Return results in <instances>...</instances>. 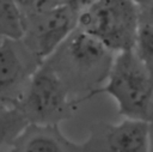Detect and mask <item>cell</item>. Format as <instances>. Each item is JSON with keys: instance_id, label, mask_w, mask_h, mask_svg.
<instances>
[{"instance_id": "cell-20", "label": "cell", "mask_w": 153, "mask_h": 152, "mask_svg": "<svg viewBox=\"0 0 153 152\" xmlns=\"http://www.w3.org/2000/svg\"><path fill=\"white\" fill-rule=\"evenodd\" d=\"M0 108H4V105H1V104H0Z\"/></svg>"}, {"instance_id": "cell-10", "label": "cell", "mask_w": 153, "mask_h": 152, "mask_svg": "<svg viewBox=\"0 0 153 152\" xmlns=\"http://www.w3.org/2000/svg\"><path fill=\"white\" fill-rule=\"evenodd\" d=\"M29 124L17 107L0 108V151L8 150L14 139Z\"/></svg>"}, {"instance_id": "cell-11", "label": "cell", "mask_w": 153, "mask_h": 152, "mask_svg": "<svg viewBox=\"0 0 153 152\" xmlns=\"http://www.w3.org/2000/svg\"><path fill=\"white\" fill-rule=\"evenodd\" d=\"M134 51L145 66L153 84V25L141 23Z\"/></svg>"}, {"instance_id": "cell-13", "label": "cell", "mask_w": 153, "mask_h": 152, "mask_svg": "<svg viewBox=\"0 0 153 152\" xmlns=\"http://www.w3.org/2000/svg\"><path fill=\"white\" fill-rule=\"evenodd\" d=\"M66 5V0H35V6H33V13L37 12H43V11H48L59 6ZM30 16V14H29Z\"/></svg>"}, {"instance_id": "cell-17", "label": "cell", "mask_w": 153, "mask_h": 152, "mask_svg": "<svg viewBox=\"0 0 153 152\" xmlns=\"http://www.w3.org/2000/svg\"><path fill=\"white\" fill-rule=\"evenodd\" d=\"M149 152H153V122H151V150Z\"/></svg>"}, {"instance_id": "cell-18", "label": "cell", "mask_w": 153, "mask_h": 152, "mask_svg": "<svg viewBox=\"0 0 153 152\" xmlns=\"http://www.w3.org/2000/svg\"><path fill=\"white\" fill-rule=\"evenodd\" d=\"M151 122H153V108H152V120H151Z\"/></svg>"}, {"instance_id": "cell-19", "label": "cell", "mask_w": 153, "mask_h": 152, "mask_svg": "<svg viewBox=\"0 0 153 152\" xmlns=\"http://www.w3.org/2000/svg\"><path fill=\"white\" fill-rule=\"evenodd\" d=\"M0 152H7V150H5V151H0Z\"/></svg>"}, {"instance_id": "cell-12", "label": "cell", "mask_w": 153, "mask_h": 152, "mask_svg": "<svg viewBox=\"0 0 153 152\" xmlns=\"http://www.w3.org/2000/svg\"><path fill=\"white\" fill-rule=\"evenodd\" d=\"M97 0H66V5L78 16L82 14L85 11H87Z\"/></svg>"}, {"instance_id": "cell-6", "label": "cell", "mask_w": 153, "mask_h": 152, "mask_svg": "<svg viewBox=\"0 0 153 152\" xmlns=\"http://www.w3.org/2000/svg\"><path fill=\"white\" fill-rule=\"evenodd\" d=\"M82 144L84 152H149L151 122L123 118L117 123H92Z\"/></svg>"}, {"instance_id": "cell-15", "label": "cell", "mask_w": 153, "mask_h": 152, "mask_svg": "<svg viewBox=\"0 0 153 152\" xmlns=\"http://www.w3.org/2000/svg\"><path fill=\"white\" fill-rule=\"evenodd\" d=\"M16 1H17V2L19 4V6L22 7V10H23L25 17L29 16V14H31V13L33 12L35 0H16Z\"/></svg>"}, {"instance_id": "cell-1", "label": "cell", "mask_w": 153, "mask_h": 152, "mask_svg": "<svg viewBox=\"0 0 153 152\" xmlns=\"http://www.w3.org/2000/svg\"><path fill=\"white\" fill-rule=\"evenodd\" d=\"M116 54L92 35L76 28L47 62L62 79L74 99L97 96L110 73Z\"/></svg>"}, {"instance_id": "cell-14", "label": "cell", "mask_w": 153, "mask_h": 152, "mask_svg": "<svg viewBox=\"0 0 153 152\" xmlns=\"http://www.w3.org/2000/svg\"><path fill=\"white\" fill-rule=\"evenodd\" d=\"M141 10V23L153 25V4L140 7Z\"/></svg>"}, {"instance_id": "cell-4", "label": "cell", "mask_w": 153, "mask_h": 152, "mask_svg": "<svg viewBox=\"0 0 153 152\" xmlns=\"http://www.w3.org/2000/svg\"><path fill=\"white\" fill-rule=\"evenodd\" d=\"M80 104L73 98L57 73L43 62L32 75L16 107L29 123L60 124L73 117Z\"/></svg>"}, {"instance_id": "cell-16", "label": "cell", "mask_w": 153, "mask_h": 152, "mask_svg": "<svg viewBox=\"0 0 153 152\" xmlns=\"http://www.w3.org/2000/svg\"><path fill=\"white\" fill-rule=\"evenodd\" d=\"M140 7L142 6H146V5H149V4H153V0H134Z\"/></svg>"}, {"instance_id": "cell-9", "label": "cell", "mask_w": 153, "mask_h": 152, "mask_svg": "<svg viewBox=\"0 0 153 152\" xmlns=\"http://www.w3.org/2000/svg\"><path fill=\"white\" fill-rule=\"evenodd\" d=\"M26 18L16 0H0V38L22 39Z\"/></svg>"}, {"instance_id": "cell-21", "label": "cell", "mask_w": 153, "mask_h": 152, "mask_svg": "<svg viewBox=\"0 0 153 152\" xmlns=\"http://www.w3.org/2000/svg\"><path fill=\"white\" fill-rule=\"evenodd\" d=\"M0 39H2V38H0Z\"/></svg>"}, {"instance_id": "cell-8", "label": "cell", "mask_w": 153, "mask_h": 152, "mask_svg": "<svg viewBox=\"0 0 153 152\" xmlns=\"http://www.w3.org/2000/svg\"><path fill=\"white\" fill-rule=\"evenodd\" d=\"M7 152H84L82 144L67 138L60 124L29 123Z\"/></svg>"}, {"instance_id": "cell-5", "label": "cell", "mask_w": 153, "mask_h": 152, "mask_svg": "<svg viewBox=\"0 0 153 152\" xmlns=\"http://www.w3.org/2000/svg\"><path fill=\"white\" fill-rule=\"evenodd\" d=\"M25 18V34L22 39L41 62L49 59L78 28V16L67 5Z\"/></svg>"}, {"instance_id": "cell-7", "label": "cell", "mask_w": 153, "mask_h": 152, "mask_svg": "<svg viewBox=\"0 0 153 152\" xmlns=\"http://www.w3.org/2000/svg\"><path fill=\"white\" fill-rule=\"evenodd\" d=\"M42 63L23 39H0V104L16 107Z\"/></svg>"}, {"instance_id": "cell-2", "label": "cell", "mask_w": 153, "mask_h": 152, "mask_svg": "<svg viewBox=\"0 0 153 152\" xmlns=\"http://www.w3.org/2000/svg\"><path fill=\"white\" fill-rule=\"evenodd\" d=\"M100 93L114 99L123 118L151 122L153 84L134 49L116 54L108 79L97 96Z\"/></svg>"}, {"instance_id": "cell-3", "label": "cell", "mask_w": 153, "mask_h": 152, "mask_svg": "<svg viewBox=\"0 0 153 152\" xmlns=\"http://www.w3.org/2000/svg\"><path fill=\"white\" fill-rule=\"evenodd\" d=\"M140 25L141 10L134 0H97L78 18V28L115 54L134 49Z\"/></svg>"}]
</instances>
